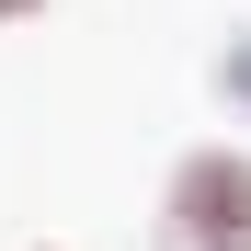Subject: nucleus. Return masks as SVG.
I'll list each match as a JSON object with an SVG mask.
<instances>
[{
  "mask_svg": "<svg viewBox=\"0 0 251 251\" xmlns=\"http://www.w3.org/2000/svg\"><path fill=\"white\" fill-rule=\"evenodd\" d=\"M160 251H251V172H240L228 149L183 160L172 217H160Z\"/></svg>",
  "mask_w": 251,
  "mask_h": 251,
  "instance_id": "nucleus-1",
  "label": "nucleus"
},
{
  "mask_svg": "<svg viewBox=\"0 0 251 251\" xmlns=\"http://www.w3.org/2000/svg\"><path fill=\"white\" fill-rule=\"evenodd\" d=\"M0 12H23V0H0Z\"/></svg>",
  "mask_w": 251,
  "mask_h": 251,
  "instance_id": "nucleus-2",
  "label": "nucleus"
}]
</instances>
